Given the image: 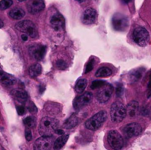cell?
<instances>
[{
    "mask_svg": "<svg viewBox=\"0 0 151 150\" xmlns=\"http://www.w3.org/2000/svg\"><path fill=\"white\" fill-rule=\"evenodd\" d=\"M59 121L55 119L44 117L41 120L38 126V132L42 136H51L58 129Z\"/></svg>",
    "mask_w": 151,
    "mask_h": 150,
    "instance_id": "6da1fadb",
    "label": "cell"
},
{
    "mask_svg": "<svg viewBox=\"0 0 151 150\" xmlns=\"http://www.w3.org/2000/svg\"><path fill=\"white\" fill-rule=\"evenodd\" d=\"M111 119L114 123L121 122L127 115V109L122 102L116 101L111 107Z\"/></svg>",
    "mask_w": 151,
    "mask_h": 150,
    "instance_id": "7a4b0ae2",
    "label": "cell"
},
{
    "mask_svg": "<svg viewBox=\"0 0 151 150\" xmlns=\"http://www.w3.org/2000/svg\"><path fill=\"white\" fill-rule=\"evenodd\" d=\"M106 119H107V113L104 110H102L88 119L86 122V126L90 130H97L104 124Z\"/></svg>",
    "mask_w": 151,
    "mask_h": 150,
    "instance_id": "3957f363",
    "label": "cell"
},
{
    "mask_svg": "<svg viewBox=\"0 0 151 150\" xmlns=\"http://www.w3.org/2000/svg\"><path fill=\"white\" fill-rule=\"evenodd\" d=\"M16 28L20 32L26 34L32 38L38 37V30L36 26L31 21L25 20L19 22L16 24Z\"/></svg>",
    "mask_w": 151,
    "mask_h": 150,
    "instance_id": "277c9868",
    "label": "cell"
},
{
    "mask_svg": "<svg viewBox=\"0 0 151 150\" xmlns=\"http://www.w3.org/2000/svg\"><path fill=\"white\" fill-rule=\"evenodd\" d=\"M133 39L134 42L140 46H145L150 40L148 31L144 27L136 28L133 32Z\"/></svg>",
    "mask_w": 151,
    "mask_h": 150,
    "instance_id": "5b68a950",
    "label": "cell"
},
{
    "mask_svg": "<svg viewBox=\"0 0 151 150\" xmlns=\"http://www.w3.org/2000/svg\"><path fill=\"white\" fill-rule=\"evenodd\" d=\"M111 23L114 29L120 32L125 31L129 26V21L128 17L121 13H116L114 15Z\"/></svg>",
    "mask_w": 151,
    "mask_h": 150,
    "instance_id": "8992f818",
    "label": "cell"
},
{
    "mask_svg": "<svg viewBox=\"0 0 151 150\" xmlns=\"http://www.w3.org/2000/svg\"><path fill=\"white\" fill-rule=\"evenodd\" d=\"M108 142L114 150H119L123 147L124 141L122 135L116 130H111L108 134Z\"/></svg>",
    "mask_w": 151,
    "mask_h": 150,
    "instance_id": "52a82bcc",
    "label": "cell"
},
{
    "mask_svg": "<svg viewBox=\"0 0 151 150\" xmlns=\"http://www.w3.org/2000/svg\"><path fill=\"white\" fill-rule=\"evenodd\" d=\"M47 52V46L42 44H37L31 46L29 48V55L37 60H41Z\"/></svg>",
    "mask_w": 151,
    "mask_h": 150,
    "instance_id": "ba28073f",
    "label": "cell"
},
{
    "mask_svg": "<svg viewBox=\"0 0 151 150\" xmlns=\"http://www.w3.org/2000/svg\"><path fill=\"white\" fill-rule=\"evenodd\" d=\"M52 146V138L50 136H42L34 144V150H50Z\"/></svg>",
    "mask_w": 151,
    "mask_h": 150,
    "instance_id": "9c48e42d",
    "label": "cell"
},
{
    "mask_svg": "<svg viewBox=\"0 0 151 150\" xmlns=\"http://www.w3.org/2000/svg\"><path fill=\"white\" fill-rule=\"evenodd\" d=\"M124 134L128 138L138 136L142 132V127L138 123H131L124 126L122 129Z\"/></svg>",
    "mask_w": 151,
    "mask_h": 150,
    "instance_id": "30bf717a",
    "label": "cell"
},
{
    "mask_svg": "<svg viewBox=\"0 0 151 150\" xmlns=\"http://www.w3.org/2000/svg\"><path fill=\"white\" fill-rule=\"evenodd\" d=\"M114 91V88L112 85L106 84L102 87L100 91L97 94V99L100 103H106L110 99Z\"/></svg>",
    "mask_w": 151,
    "mask_h": 150,
    "instance_id": "8fae6325",
    "label": "cell"
},
{
    "mask_svg": "<svg viewBox=\"0 0 151 150\" xmlns=\"http://www.w3.org/2000/svg\"><path fill=\"white\" fill-rule=\"evenodd\" d=\"M93 95L90 92H86L80 96L77 97L74 101V108L75 110H81L85 106L88 105L91 101Z\"/></svg>",
    "mask_w": 151,
    "mask_h": 150,
    "instance_id": "7c38bea8",
    "label": "cell"
},
{
    "mask_svg": "<svg viewBox=\"0 0 151 150\" xmlns=\"http://www.w3.org/2000/svg\"><path fill=\"white\" fill-rule=\"evenodd\" d=\"M27 6L29 13L32 14H36L44 10L45 4L44 0H29Z\"/></svg>",
    "mask_w": 151,
    "mask_h": 150,
    "instance_id": "4fadbf2b",
    "label": "cell"
},
{
    "mask_svg": "<svg viewBox=\"0 0 151 150\" xmlns=\"http://www.w3.org/2000/svg\"><path fill=\"white\" fill-rule=\"evenodd\" d=\"M97 12L93 8H88L82 15V22L85 24H92L97 19Z\"/></svg>",
    "mask_w": 151,
    "mask_h": 150,
    "instance_id": "5bb4252c",
    "label": "cell"
},
{
    "mask_svg": "<svg viewBox=\"0 0 151 150\" xmlns=\"http://www.w3.org/2000/svg\"><path fill=\"white\" fill-rule=\"evenodd\" d=\"M65 24V19L60 13H56L50 19V24L55 30H60L63 27Z\"/></svg>",
    "mask_w": 151,
    "mask_h": 150,
    "instance_id": "9a60e30c",
    "label": "cell"
},
{
    "mask_svg": "<svg viewBox=\"0 0 151 150\" xmlns=\"http://www.w3.org/2000/svg\"><path fill=\"white\" fill-rule=\"evenodd\" d=\"M16 82V79L14 76H12L10 74L0 71V82L1 83L7 85V86H10V85H14Z\"/></svg>",
    "mask_w": 151,
    "mask_h": 150,
    "instance_id": "2e32d148",
    "label": "cell"
},
{
    "mask_svg": "<svg viewBox=\"0 0 151 150\" xmlns=\"http://www.w3.org/2000/svg\"><path fill=\"white\" fill-rule=\"evenodd\" d=\"M11 94L19 102L24 103L27 100L28 96L26 91L22 89H14L11 91Z\"/></svg>",
    "mask_w": 151,
    "mask_h": 150,
    "instance_id": "e0dca14e",
    "label": "cell"
},
{
    "mask_svg": "<svg viewBox=\"0 0 151 150\" xmlns=\"http://www.w3.org/2000/svg\"><path fill=\"white\" fill-rule=\"evenodd\" d=\"M126 109H127V113L129 115L130 117H131V118L135 117L139 112V104L138 101H131V102L128 103Z\"/></svg>",
    "mask_w": 151,
    "mask_h": 150,
    "instance_id": "ac0fdd59",
    "label": "cell"
},
{
    "mask_svg": "<svg viewBox=\"0 0 151 150\" xmlns=\"http://www.w3.org/2000/svg\"><path fill=\"white\" fill-rule=\"evenodd\" d=\"M144 71V69H137L133 70L132 71H131V73L129 74V79L131 80V82H138L142 77Z\"/></svg>",
    "mask_w": 151,
    "mask_h": 150,
    "instance_id": "d6986e66",
    "label": "cell"
},
{
    "mask_svg": "<svg viewBox=\"0 0 151 150\" xmlns=\"http://www.w3.org/2000/svg\"><path fill=\"white\" fill-rule=\"evenodd\" d=\"M25 12L23 9L20 7H15L12 9L9 13V16L11 19H15V20H19V19H22L24 16Z\"/></svg>",
    "mask_w": 151,
    "mask_h": 150,
    "instance_id": "ffe728a7",
    "label": "cell"
},
{
    "mask_svg": "<svg viewBox=\"0 0 151 150\" xmlns=\"http://www.w3.org/2000/svg\"><path fill=\"white\" fill-rule=\"evenodd\" d=\"M68 138H69V135H64V134L59 137L58 138H57L56 141H55L54 144H53V149L60 150L65 145Z\"/></svg>",
    "mask_w": 151,
    "mask_h": 150,
    "instance_id": "44dd1931",
    "label": "cell"
},
{
    "mask_svg": "<svg viewBox=\"0 0 151 150\" xmlns=\"http://www.w3.org/2000/svg\"><path fill=\"white\" fill-rule=\"evenodd\" d=\"M42 72V67L40 64H34L31 66L29 69V73L31 77H36L39 76Z\"/></svg>",
    "mask_w": 151,
    "mask_h": 150,
    "instance_id": "7402d4cb",
    "label": "cell"
},
{
    "mask_svg": "<svg viewBox=\"0 0 151 150\" xmlns=\"http://www.w3.org/2000/svg\"><path fill=\"white\" fill-rule=\"evenodd\" d=\"M78 117H76L75 116H72L67 119V120L65 121V123L63 124V127L66 128V129H72V128L75 127V126H77V124H78Z\"/></svg>",
    "mask_w": 151,
    "mask_h": 150,
    "instance_id": "603a6c76",
    "label": "cell"
},
{
    "mask_svg": "<svg viewBox=\"0 0 151 150\" xmlns=\"http://www.w3.org/2000/svg\"><path fill=\"white\" fill-rule=\"evenodd\" d=\"M112 74V71L109 68L103 66L100 68L96 72V76L97 77H108Z\"/></svg>",
    "mask_w": 151,
    "mask_h": 150,
    "instance_id": "cb8c5ba5",
    "label": "cell"
},
{
    "mask_svg": "<svg viewBox=\"0 0 151 150\" xmlns=\"http://www.w3.org/2000/svg\"><path fill=\"white\" fill-rule=\"evenodd\" d=\"M87 86V80L86 79H80L75 85V91L77 93H83Z\"/></svg>",
    "mask_w": 151,
    "mask_h": 150,
    "instance_id": "d4e9b609",
    "label": "cell"
},
{
    "mask_svg": "<svg viewBox=\"0 0 151 150\" xmlns=\"http://www.w3.org/2000/svg\"><path fill=\"white\" fill-rule=\"evenodd\" d=\"M13 0H1L0 1V10H4L11 7Z\"/></svg>",
    "mask_w": 151,
    "mask_h": 150,
    "instance_id": "484cf974",
    "label": "cell"
},
{
    "mask_svg": "<svg viewBox=\"0 0 151 150\" xmlns=\"http://www.w3.org/2000/svg\"><path fill=\"white\" fill-rule=\"evenodd\" d=\"M24 124L27 128H31L35 125V119L32 116H27L24 119Z\"/></svg>",
    "mask_w": 151,
    "mask_h": 150,
    "instance_id": "4316f807",
    "label": "cell"
},
{
    "mask_svg": "<svg viewBox=\"0 0 151 150\" xmlns=\"http://www.w3.org/2000/svg\"><path fill=\"white\" fill-rule=\"evenodd\" d=\"M106 85V82L103 80H94L93 81L91 85V88L92 89H97L103 87Z\"/></svg>",
    "mask_w": 151,
    "mask_h": 150,
    "instance_id": "83f0119b",
    "label": "cell"
},
{
    "mask_svg": "<svg viewBox=\"0 0 151 150\" xmlns=\"http://www.w3.org/2000/svg\"><path fill=\"white\" fill-rule=\"evenodd\" d=\"M94 60L93 58H91L89 60V61L87 63V64L86 65V67H85V74L88 73V72L91 71V70L93 69L94 68Z\"/></svg>",
    "mask_w": 151,
    "mask_h": 150,
    "instance_id": "f1b7e54d",
    "label": "cell"
},
{
    "mask_svg": "<svg viewBox=\"0 0 151 150\" xmlns=\"http://www.w3.org/2000/svg\"><path fill=\"white\" fill-rule=\"evenodd\" d=\"M25 138H26L27 141H30L32 138V132H31L30 129L29 128H27L26 130H25Z\"/></svg>",
    "mask_w": 151,
    "mask_h": 150,
    "instance_id": "f546056e",
    "label": "cell"
},
{
    "mask_svg": "<svg viewBox=\"0 0 151 150\" xmlns=\"http://www.w3.org/2000/svg\"><path fill=\"white\" fill-rule=\"evenodd\" d=\"M28 110L31 112V113H36L37 112V107L34 104L33 102H30V104L28 105Z\"/></svg>",
    "mask_w": 151,
    "mask_h": 150,
    "instance_id": "4dcf8cb0",
    "label": "cell"
},
{
    "mask_svg": "<svg viewBox=\"0 0 151 150\" xmlns=\"http://www.w3.org/2000/svg\"><path fill=\"white\" fill-rule=\"evenodd\" d=\"M57 66H58V67L60 68V69H64L66 67L65 62L63 61V60H59L57 62Z\"/></svg>",
    "mask_w": 151,
    "mask_h": 150,
    "instance_id": "1f68e13d",
    "label": "cell"
},
{
    "mask_svg": "<svg viewBox=\"0 0 151 150\" xmlns=\"http://www.w3.org/2000/svg\"><path fill=\"white\" fill-rule=\"evenodd\" d=\"M16 109H17V112L18 113H19V115H21V116H22V115H24L25 113V108L23 106H18V107H16Z\"/></svg>",
    "mask_w": 151,
    "mask_h": 150,
    "instance_id": "d6a6232c",
    "label": "cell"
},
{
    "mask_svg": "<svg viewBox=\"0 0 151 150\" xmlns=\"http://www.w3.org/2000/svg\"><path fill=\"white\" fill-rule=\"evenodd\" d=\"M147 97H151V79L149 78V82L147 84Z\"/></svg>",
    "mask_w": 151,
    "mask_h": 150,
    "instance_id": "836d02e7",
    "label": "cell"
},
{
    "mask_svg": "<svg viewBox=\"0 0 151 150\" xmlns=\"http://www.w3.org/2000/svg\"><path fill=\"white\" fill-rule=\"evenodd\" d=\"M123 94V88H122V86H118L117 89H116V96H120L122 95Z\"/></svg>",
    "mask_w": 151,
    "mask_h": 150,
    "instance_id": "e575fe53",
    "label": "cell"
},
{
    "mask_svg": "<svg viewBox=\"0 0 151 150\" xmlns=\"http://www.w3.org/2000/svg\"><path fill=\"white\" fill-rule=\"evenodd\" d=\"M22 39L23 40V41H27V39H28V35H26V34H23V35H22Z\"/></svg>",
    "mask_w": 151,
    "mask_h": 150,
    "instance_id": "d590c367",
    "label": "cell"
},
{
    "mask_svg": "<svg viewBox=\"0 0 151 150\" xmlns=\"http://www.w3.org/2000/svg\"><path fill=\"white\" fill-rule=\"evenodd\" d=\"M55 132L58 134H60V135H62V134H64V132H63V131L62 130V129H58L57 130H56Z\"/></svg>",
    "mask_w": 151,
    "mask_h": 150,
    "instance_id": "8d00e7d4",
    "label": "cell"
},
{
    "mask_svg": "<svg viewBox=\"0 0 151 150\" xmlns=\"http://www.w3.org/2000/svg\"><path fill=\"white\" fill-rule=\"evenodd\" d=\"M121 1H122L123 3H125V4H128V3L131 2L132 0H121Z\"/></svg>",
    "mask_w": 151,
    "mask_h": 150,
    "instance_id": "74e56055",
    "label": "cell"
},
{
    "mask_svg": "<svg viewBox=\"0 0 151 150\" xmlns=\"http://www.w3.org/2000/svg\"><path fill=\"white\" fill-rule=\"evenodd\" d=\"M3 26H4V24H3V21L1 20V19H0V28L2 27Z\"/></svg>",
    "mask_w": 151,
    "mask_h": 150,
    "instance_id": "f35d334b",
    "label": "cell"
},
{
    "mask_svg": "<svg viewBox=\"0 0 151 150\" xmlns=\"http://www.w3.org/2000/svg\"><path fill=\"white\" fill-rule=\"evenodd\" d=\"M76 1H78V2L80 3H82V2H84V1H86V0H76Z\"/></svg>",
    "mask_w": 151,
    "mask_h": 150,
    "instance_id": "ab89813d",
    "label": "cell"
},
{
    "mask_svg": "<svg viewBox=\"0 0 151 150\" xmlns=\"http://www.w3.org/2000/svg\"><path fill=\"white\" fill-rule=\"evenodd\" d=\"M148 114L150 115V118H151V108L150 109V110H149V112H148Z\"/></svg>",
    "mask_w": 151,
    "mask_h": 150,
    "instance_id": "60d3db41",
    "label": "cell"
},
{
    "mask_svg": "<svg viewBox=\"0 0 151 150\" xmlns=\"http://www.w3.org/2000/svg\"><path fill=\"white\" fill-rule=\"evenodd\" d=\"M149 78H150V79H151V71L150 72V75H149Z\"/></svg>",
    "mask_w": 151,
    "mask_h": 150,
    "instance_id": "b9f144b4",
    "label": "cell"
},
{
    "mask_svg": "<svg viewBox=\"0 0 151 150\" xmlns=\"http://www.w3.org/2000/svg\"><path fill=\"white\" fill-rule=\"evenodd\" d=\"M19 1H26V0H19Z\"/></svg>",
    "mask_w": 151,
    "mask_h": 150,
    "instance_id": "7bdbcfd3",
    "label": "cell"
}]
</instances>
